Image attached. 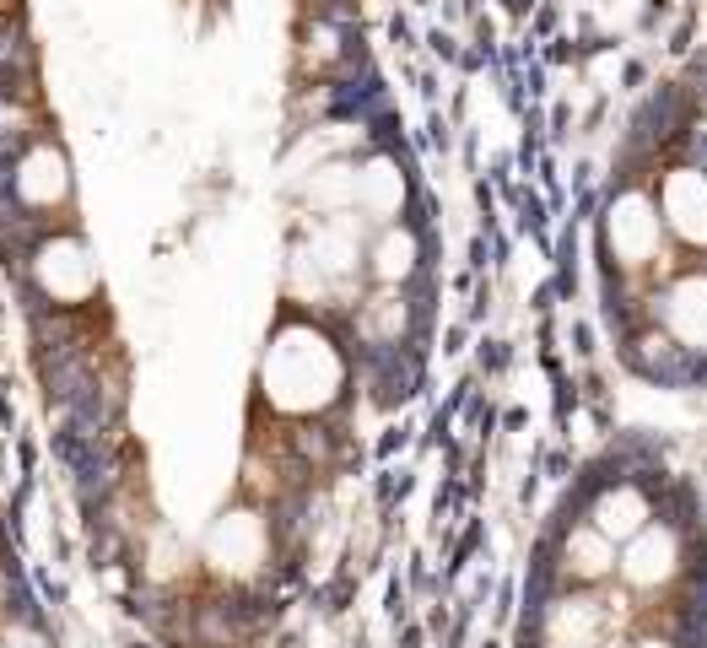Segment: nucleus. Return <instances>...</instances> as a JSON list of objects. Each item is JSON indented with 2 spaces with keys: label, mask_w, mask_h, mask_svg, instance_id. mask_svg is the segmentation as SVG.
<instances>
[{
  "label": "nucleus",
  "mask_w": 707,
  "mask_h": 648,
  "mask_svg": "<svg viewBox=\"0 0 707 648\" xmlns=\"http://www.w3.org/2000/svg\"><path fill=\"white\" fill-rule=\"evenodd\" d=\"M514 648H707L697 498L648 449H610L546 524Z\"/></svg>",
  "instance_id": "obj_1"
},
{
  "label": "nucleus",
  "mask_w": 707,
  "mask_h": 648,
  "mask_svg": "<svg viewBox=\"0 0 707 648\" xmlns=\"http://www.w3.org/2000/svg\"><path fill=\"white\" fill-rule=\"evenodd\" d=\"M357 357L335 324L287 309L270 324L255 362V422L265 427H335L351 405Z\"/></svg>",
  "instance_id": "obj_2"
},
{
  "label": "nucleus",
  "mask_w": 707,
  "mask_h": 648,
  "mask_svg": "<svg viewBox=\"0 0 707 648\" xmlns=\"http://www.w3.org/2000/svg\"><path fill=\"white\" fill-rule=\"evenodd\" d=\"M0 648H60L55 627L44 622L33 589L16 568V557L5 551V540H0Z\"/></svg>",
  "instance_id": "obj_3"
}]
</instances>
